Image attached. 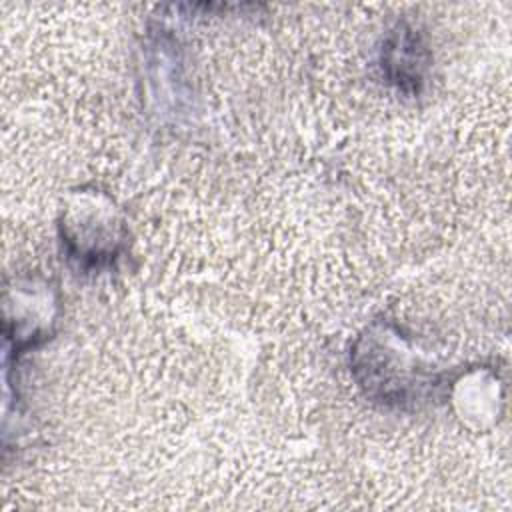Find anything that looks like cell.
Listing matches in <instances>:
<instances>
[{
	"label": "cell",
	"instance_id": "2",
	"mask_svg": "<svg viewBox=\"0 0 512 512\" xmlns=\"http://www.w3.org/2000/svg\"><path fill=\"white\" fill-rule=\"evenodd\" d=\"M60 226L68 252L84 264L108 262L120 250L122 220L102 194H80L66 208Z\"/></svg>",
	"mask_w": 512,
	"mask_h": 512
},
{
	"label": "cell",
	"instance_id": "1",
	"mask_svg": "<svg viewBox=\"0 0 512 512\" xmlns=\"http://www.w3.org/2000/svg\"><path fill=\"white\" fill-rule=\"evenodd\" d=\"M360 386L386 404H402L422 386V370L398 332H366L354 350Z\"/></svg>",
	"mask_w": 512,
	"mask_h": 512
},
{
	"label": "cell",
	"instance_id": "3",
	"mask_svg": "<svg viewBox=\"0 0 512 512\" xmlns=\"http://www.w3.org/2000/svg\"><path fill=\"white\" fill-rule=\"evenodd\" d=\"M14 314L6 312L8 338H16V348L34 344L50 330L54 322V300L46 290L18 288L14 294Z\"/></svg>",
	"mask_w": 512,
	"mask_h": 512
},
{
	"label": "cell",
	"instance_id": "4",
	"mask_svg": "<svg viewBox=\"0 0 512 512\" xmlns=\"http://www.w3.org/2000/svg\"><path fill=\"white\" fill-rule=\"evenodd\" d=\"M382 66L388 78L402 90H416L424 78V46L414 30L400 26L390 34L382 50Z\"/></svg>",
	"mask_w": 512,
	"mask_h": 512
}]
</instances>
